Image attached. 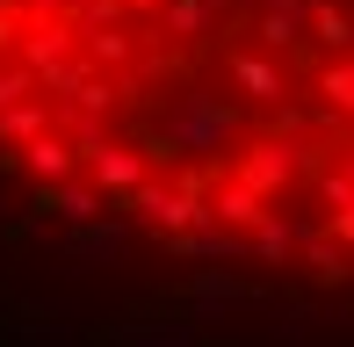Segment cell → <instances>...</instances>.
Instances as JSON below:
<instances>
[{
  "label": "cell",
  "mask_w": 354,
  "mask_h": 347,
  "mask_svg": "<svg viewBox=\"0 0 354 347\" xmlns=\"http://www.w3.org/2000/svg\"><path fill=\"white\" fill-rule=\"evenodd\" d=\"M51 8H58V15H66V22H73V15H80V8H87V0H51Z\"/></svg>",
  "instance_id": "4316f807"
},
{
  "label": "cell",
  "mask_w": 354,
  "mask_h": 347,
  "mask_svg": "<svg viewBox=\"0 0 354 347\" xmlns=\"http://www.w3.org/2000/svg\"><path fill=\"white\" fill-rule=\"evenodd\" d=\"M58 261L80 275V261H123V246H131V225L123 217H102V225H87V232H58Z\"/></svg>",
  "instance_id": "5b68a950"
},
{
  "label": "cell",
  "mask_w": 354,
  "mask_h": 347,
  "mask_svg": "<svg viewBox=\"0 0 354 347\" xmlns=\"http://www.w3.org/2000/svg\"><path fill=\"white\" fill-rule=\"evenodd\" d=\"M318 203H326L333 217H347V210H354V174H347L340 160H326V167H318Z\"/></svg>",
  "instance_id": "7402d4cb"
},
{
  "label": "cell",
  "mask_w": 354,
  "mask_h": 347,
  "mask_svg": "<svg viewBox=\"0 0 354 347\" xmlns=\"http://www.w3.org/2000/svg\"><path fill=\"white\" fill-rule=\"evenodd\" d=\"M109 347H203V326H188V319H138V326H116Z\"/></svg>",
  "instance_id": "8fae6325"
},
{
  "label": "cell",
  "mask_w": 354,
  "mask_h": 347,
  "mask_svg": "<svg viewBox=\"0 0 354 347\" xmlns=\"http://www.w3.org/2000/svg\"><path fill=\"white\" fill-rule=\"evenodd\" d=\"M123 22V0H87V8L73 15V37L87 44V37H102V29H116Z\"/></svg>",
  "instance_id": "603a6c76"
},
{
  "label": "cell",
  "mask_w": 354,
  "mask_h": 347,
  "mask_svg": "<svg viewBox=\"0 0 354 347\" xmlns=\"http://www.w3.org/2000/svg\"><path fill=\"white\" fill-rule=\"evenodd\" d=\"M73 51H80L73 22H44V29H15V66H22L29 80H44V73L73 66Z\"/></svg>",
  "instance_id": "277c9868"
},
{
  "label": "cell",
  "mask_w": 354,
  "mask_h": 347,
  "mask_svg": "<svg viewBox=\"0 0 354 347\" xmlns=\"http://www.w3.org/2000/svg\"><path fill=\"white\" fill-rule=\"evenodd\" d=\"M311 94L326 102V116H354V66L347 58H326V66L311 73Z\"/></svg>",
  "instance_id": "9a60e30c"
},
{
  "label": "cell",
  "mask_w": 354,
  "mask_h": 347,
  "mask_svg": "<svg viewBox=\"0 0 354 347\" xmlns=\"http://www.w3.org/2000/svg\"><path fill=\"white\" fill-rule=\"evenodd\" d=\"M116 80H102V73H87L73 94H66V116H80V123H102V109H116Z\"/></svg>",
  "instance_id": "d6986e66"
},
{
  "label": "cell",
  "mask_w": 354,
  "mask_h": 347,
  "mask_svg": "<svg viewBox=\"0 0 354 347\" xmlns=\"http://www.w3.org/2000/svg\"><path fill=\"white\" fill-rule=\"evenodd\" d=\"M340 58H347V66H354V37H347V51H340Z\"/></svg>",
  "instance_id": "83f0119b"
},
{
  "label": "cell",
  "mask_w": 354,
  "mask_h": 347,
  "mask_svg": "<svg viewBox=\"0 0 354 347\" xmlns=\"http://www.w3.org/2000/svg\"><path fill=\"white\" fill-rule=\"evenodd\" d=\"M123 8H138V15H159V8H167V0H123Z\"/></svg>",
  "instance_id": "484cf974"
},
{
  "label": "cell",
  "mask_w": 354,
  "mask_h": 347,
  "mask_svg": "<svg viewBox=\"0 0 354 347\" xmlns=\"http://www.w3.org/2000/svg\"><path fill=\"white\" fill-rule=\"evenodd\" d=\"M347 37H354V22L333 8V0H311V8H304V44H318V51H347Z\"/></svg>",
  "instance_id": "2e32d148"
},
{
  "label": "cell",
  "mask_w": 354,
  "mask_h": 347,
  "mask_svg": "<svg viewBox=\"0 0 354 347\" xmlns=\"http://www.w3.org/2000/svg\"><path fill=\"white\" fill-rule=\"evenodd\" d=\"M73 167H80V160H73V145H66L58 131H44V138H29V145H22V174H29L37 188H66Z\"/></svg>",
  "instance_id": "ba28073f"
},
{
  "label": "cell",
  "mask_w": 354,
  "mask_h": 347,
  "mask_svg": "<svg viewBox=\"0 0 354 347\" xmlns=\"http://www.w3.org/2000/svg\"><path fill=\"white\" fill-rule=\"evenodd\" d=\"M29 94H37V87H29V73H22V66H0V116H8L15 102H29Z\"/></svg>",
  "instance_id": "d4e9b609"
},
{
  "label": "cell",
  "mask_w": 354,
  "mask_h": 347,
  "mask_svg": "<svg viewBox=\"0 0 354 347\" xmlns=\"http://www.w3.org/2000/svg\"><path fill=\"white\" fill-rule=\"evenodd\" d=\"M297 246H304V268H311L318 282L347 275V268H340V246H333V239H326V232H318V225H297Z\"/></svg>",
  "instance_id": "ffe728a7"
},
{
  "label": "cell",
  "mask_w": 354,
  "mask_h": 347,
  "mask_svg": "<svg viewBox=\"0 0 354 347\" xmlns=\"http://www.w3.org/2000/svg\"><path fill=\"white\" fill-rule=\"evenodd\" d=\"M80 58H87V73H94V66L109 73V66H131V58H138V44L123 37V29H102V37H87V44H80Z\"/></svg>",
  "instance_id": "44dd1931"
},
{
  "label": "cell",
  "mask_w": 354,
  "mask_h": 347,
  "mask_svg": "<svg viewBox=\"0 0 354 347\" xmlns=\"http://www.w3.org/2000/svg\"><path fill=\"white\" fill-rule=\"evenodd\" d=\"M224 29V0H167L159 8V37H210Z\"/></svg>",
  "instance_id": "5bb4252c"
},
{
  "label": "cell",
  "mask_w": 354,
  "mask_h": 347,
  "mask_svg": "<svg viewBox=\"0 0 354 347\" xmlns=\"http://www.w3.org/2000/svg\"><path fill=\"white\" fill-rule=\"evenodd\" d=\"M311 326H318L311 304H282V326H275V333H282L289 347H304V340H311Z\"/></svg>",
  "instance_id": "cb8c5ba5"
},
{
  "label": "cell",
  "mask_w": 354,
  "mask_h": 347,
  "mask_svg": "<svg viewBox=\"0 0 354 347\" xmlns=\"http://www.w3.org/2000/svg\"><path fill=\"white\" fill-rule=\"evenodd\" d=\"M239 145V109L224 102L210 87H181L167 102V116H159V138L145 145V160H167V152H181V160H203V167H224V152Z\"/></svg>",
  "instance_id": "6da1fadb"
},
{
  "label": "cell",
  "mask_w": 354,
  "mask_h": 347,
  "mask_svg": "<svg viewBox=\"0 0 354 347\" xmlns=\"http://www.w3.org/2000/svg\"><path fill=\"white\" fill-rule=\"evenodd\" d=\"M44 131H51V102H37V94L0 116V145H29V138H44Z\"/></svg>",
  "instance_id": "ac0fdd59"
},
{
  "label": "cell",
  "mask_w": 354,
  "mask_h": 347,
  "mask_svg": "<svg viewBox=\"0 0 354 347\" xmlns=\"http://www.w3.org/2000/svg\"><path fill=\"white\" fill-rule=\"evenodd\" d=\"M203 210H210V225H224V232H253L268 217V203L253 196V188H239V181H217L210 196H203Z\"/></svg>",
  "instance_id": "9c48e42d"
},
{
  "label": "cell",
  "mask_w": 354,
  "mask_h": 347,
  "mask_svg": "<svg viewBox=\"0 0 354 347\" xmlns=\"http://www.w3.org/2000/svg\"><path fill=\"white\" fill-rule=\"evenodd\" d=\"M224 73H232V87L246 94V102H282V87H289L282 58H261V51H239Z\"/></svg>",
  "instance_id": "30bf717a"
},
{
  "label": "cell",
  "mask_w": 354,
  "mask_h": 347,
  "mask_svg": "<svg viewBox=\"0 0 354 347\" xmlns=\"http://www.w3.org/2000/svg\"><path fill=\"white\" fill-rule=\"evenodd\" d=\"M304 8H311V0H261V22H253L261 58H282V51L304 44Z\"/></svg>",
  "instance_id": "52a82bcc"
},
{
  "label": "cell",
  "mask_w": 354,
  "mask_h": 347,
  "mask_svg": "<svg viewBox=\"0 0 354 347\" xmlns=\"http://www.w3.org/2000/svg\"><path fill=\"white\" fill-rule=\"evenodd\" d=\"M311 152H318V145H297V138H261V145L239 152V188H253L261 203L282 196V188L311 167Z\"/></svg>",
  "instance_id": "7a4b0ae2"
},
{
  "label": "cell",
  "mask_w": 354,
  "mask_h": 347,
  "mask_svg": "<svg viewBox=\"0 0 354 347\" xmlns=\"http://www.w3.org/2000/svg\"><path fill=\"white\" fill-rule=\"evenodd\" d=\"M246 254H253V261H289V254H297V225H289L282 210H268L261 225H253V239H246Z\"/></svg>",
  "instance_id": "e0dca14e"
},
{
  "label": "cell",
  "mask_w": 354,
  "mask_h": 347,
  "mask_svg": "<svg viewBox=\"0 0 354 347\" xmlns=\"http://www.w3.org/2000/svg\"><path fill=\"white\" fill-rule=\"evenodd\" d=\"M37 210H51V232H87V225H102V217H109V203L94 196L87 181H66V188H44Z\"/></svg>",
  "instance_id": "8992f818"
},
{
  "label": "cell",
  "mask_w": 354,
  "mask_h": 347,
  "mask_svg": "<svg viewBox=\"0 0 354 347\" xmlns=\"http://www.w3.org/2000/svg\"><path fill=\"white\" fill-rule=\"evenodd\" d=\"M232 304H246V282L224 275V268H210V275H196V290H188V326L217 319V311H232Z\"/></svg>",
  "instance_id": "7c38bea8"
},
{
  "label": "cell",
  "mask_w": 354,
  "mask_h": 347,
  "mask_svg": "<svg viewBox=\"0 0 354 347\" xmlns=\"http://www.w3.org/2000/svg\"><path fill=\"white\" fill-rule=\"evenodd\" d=\"M80 167H87V188L116 210L131 188H145L152 181V160H145V145H116V138H102L94 152H80Z\"/></svg>",
  "instance_id": "3957f363"
},
{
  "label": "cell",
  "mask_w": 354,
  "mask_h": 347,
  "mask_svg": "<svg viewBox=\"0 0 354 347\" xmlns=\"http://www.w3.org/2000/svg\"><path fill=\"white\" fill-rule=\"evenodd\" d=\"M167 254H174V261H239V254H246V239L224 232V225H196V232H181V239H167Z\"/></svg>",
  "instance_id": "4fadbf2b"
}]
</instances>
